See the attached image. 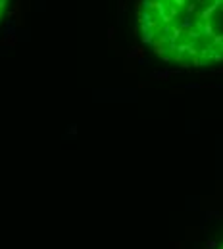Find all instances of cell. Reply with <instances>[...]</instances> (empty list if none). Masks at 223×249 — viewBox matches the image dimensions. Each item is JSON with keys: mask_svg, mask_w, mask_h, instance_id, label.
Here are the masks:
<instances>
[{"mask_svg": "<svg viewBox=\"0 0 223 249\" xmlns=\"http://www.w3.org/2000/svg\"><path fill=\"white\" fill-rule=\"evenodd\" d=\"M137 15L144 44L165 62H223V0H139Z\"/></svg>", "mask_w": 223, "mask_h": 249, "instance_id": "obj_1", "label": "cell"}, {"mask_svg": "<svg viewBox=\"0 0 223 249\" xmlns=\"http://www.w3.org/2000/svg\"><path fill=\"white\" fill-rule=\"evenodd\" d=\"M6 6H8V0H0V17H2V14H4V10H6Z\"/></svg>", "mask_w": 223, "mask_h": 249, "instance_id": "obj_2", "label": "cell"}]
</instances>
